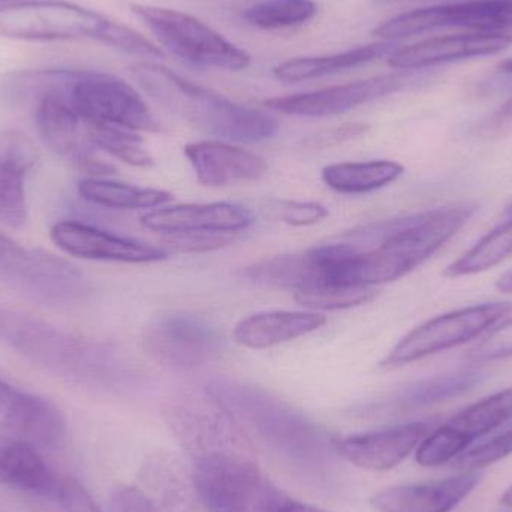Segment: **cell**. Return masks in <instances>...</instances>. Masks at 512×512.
Instances as JSON below:
<instances>
[{"mask_svg": "<svg viewBox=\"0 0 512 512\" xmlns=\"http://www.w3.org/2000/svg\"><path fill=\"white\" fill-rule=\"evenodd\" d=\"M469 204L376 222L319 245L331 280L375 288L402 279L441 251L475 213Z\"/></svg>", "mask_w": 512, "mask_h": 512, "instance_id": "obj_1", "label": "cell"}, {"mask_svg": "<svg viewBox=\"0 0 512 512\" xmlns=\"http://www.w3.org/2000/svg\"><path fill=\"white\" fill-rule=\"evenodd\" d=\"M168 429L197 480L239 478L259 483L254 445L233 409L212 390L183 391L162 406Z\"/></svg>", "mask_w": 512, "mask_h": 512, "instance_id": "obj_2", "label": "cell"}, {"mask_svg": "<svg viewBox=\"0 0 512 512\" xmlns=\"http://www.w3.org/2000/svg\"><path fill=\"white\" fill-rule=\"evenodd\" d=\"M131 74L156 104L219 140L261 143L279 131V122L265 111L237 104L158 63H135Z\"/></svg>", "mask_w": 512, "mask_h": 512, "instance_id": "obj_3", "label": "cell"}, {"mask_svg": "<svg viewBox=\"0 0 512 512\" xmlns=\"http://www.w3.org/2000/svg\"><path fill=\"white\" fill-rule=\"evenodd\" d=\"M0 343L33 363L74 378H113L122 367L116 351L108 346L5 307H0Z\"/></svg>", "mask_w": 512, "mask_h": 512, "instance_id": "obj_4", "label": "cell"}, {"mask_svg": "<svg viewBox=\"0 0 512 512\" xmlns=\"http://www.w3.org/2000/svg\"><path fill=\"white\" fill-rule=\"evenodd\" d=\"M74 71H42L30 75V86L38 90L35 122L42 141L63 161L87 177H108L116 167L99 156L87 134L86 120L69 98Z\"/></svg>", "mask_w": 512, "mask_h": 512, "instance_id": "obj_5", "label": "cell"}, {"mask_svg": "<svg viewBox=\"0 0 512 512\" xmlns=\"http://www.w3.org/2000/svg\"><path fill=\"white\" fill-rule=\"evenodd\" d=\"M119 23L68 0H18L0 6V36L20 41L95 39L110 45Z\"/></svg>", "mask_w": 512, "mask_h": 512, "instance_id": "obj_6", "label": "cell"}, {"mask_svg": "<svg viewBox=\"0 0 512 512\" xmlns=\"http://www.w3.org/2000/svg\"><path fill=\"white\" fill-rule=\"evenodd\" d=\"M159 42L183 62L197 68L242 71L251 56L197 17L152 5H132Z\"/></svg>", "mask_w": 512, "mask_h": 512, "instance_id": "obj_7", "label": "cell"}, {"mask_svg": "<svg viewBox=\"0 0 512 512\" xmlns=\"http://www.w3.org/2000/svg\"><path fill=\"white\" fill-rule=\"evenodd\" d=\"M512 313L510 301L477 304L436 316L409 331L381 361L385 369L406 366L484 336Z\"/></svg>", "mask_w": 512, "mask_h": 512, "instance_id": "obj_8", "label": "cell"}, {"mask_svg": "<svg viewBox=\"0 0 512 512\" xmlns=\"http://www.w3.org/2000/svg\"><path fill=\"white\" fill-rule=\"evenodd\" d=\"M69 98L86 122L134 132H159L161 125L140 93L116 75L74 71Z\"/></svg>", "mask_w": 512, "mask_h": 512, "instance_id": "obj_9", "label": "cell"}, {"mask_svg": "<svg viewBox=\"0 0 512 512\" xmlns=\"http://www.w3.org/2000/svg\"><path fill=\"white\" fill-rule=\"evenodd\" d=\"M447 27L481 33H508L507 30H512V2L469 0L415 9L379 24L373 35L396 42Z\"/></svg>", "mask_w": 512, "mask_h": 512, "instance_id": "obj_10", "label": "cell"}, {"mask_svg": "<svg viewBox=\"0 0 512 512\" xmlns=\"http://www.w3.org/2000/svg\"><path fill=\"white\" fill-rule=\"evenodd\" d=\"M144 351L161 366L194 370L212 363L225 348L224 336L197 316L164 315L147 325Z\"/></svg>", "mask_w": 512, "mask_h": 512, "instance_id": "obj_11", "label": "cell"}, {"mask_svg": "<svg viewBox=\"0 0 512 512\" xmlns=\"http://www.w3.org/2000/svg\"><path fill=\"white\" fill-rule=\"evenodd\" d=\"M412 81V74L379 75L369 80L355 81L342 86L327 87L315 92L295 93L267 99L264 107L286 116L330 117L348 113L361 105L378 101L405 89Z\"/></svg>", "mask_w": 512, "mask_h": 512, "instance_id": "obj_12", "label": "cell"}, {"mask_svg": "<svg viewBox=\"0 0 512 512\" xmlns=\"http://www.w3.org/2000/svg\"><path fill=\"white\" fill-rule=\"evenodd\" d=\"M141 225L165 237L186 234H240L255 224L251 210L236 203L179 204L141 215Z\"/></svg>", "mask_w": 512, "mask_h": 512, "instance_id": "obj_13", "label": "cell"}, {"mask_svg": "<svg viewBox=\"0 0 512 512\" xmlns=\"http://www.w3.org/2000/svg\"><path fill=\"white\" fill-rule=\"evenodd\" d=\"M50 237L60 251L90 261L152 264L168 258L165 249L116 236L84 222H57L51 227Z\"/></svg>", "mask_w": 512, "mask_h": 512, "instance_id": "obj_14", "label": "cell"}, {"mask_svg": "<svg viewBox=\"0 0 512 512\" xmlns=\"http://www.w3.org/2000/svg\"><path fill=\"white\" fill-rule=\"evenodd\" d=\"M511 45V33L472 32L436 36L417 44L396 48L388 56V65L400 71H415L457 60L492 56L507 50Z\"/></svg>", "mask_w": 512, "mask_h": 512, "instance_id": "obj_15", "label": "cell"}, {"mask_svg": "<svg viewBox=\"0 0 512 512\" xmlns=\"http://www.w3.org/2000/svg\"><path fill=\"white\" fill-rule=\"evenodd\" d=\"M432 432L427 423H408L336 442L337 453L358 468L390 471L403 462Z\"/></svg>", "mask_w": 512, "mask_h": 512, "instance_id": "obj_16", "label": "cell"}, {"mask_svg": "<svg viewBox=\"0 0 512 512\" xmlns=\"http://www.w3.org/2000/svg\"><path fill=\"white\" fill-rule=\"evenodd\" d=\"M39 152L23 132L0 131V222L20 230L29 218L26 179L35 168Z\"/></svg>", "mask_w": 512, "mask_h": 512, "instance_id": "obj_17", "label": "cell"}, {"mask_svg": "<svg viewBox=\"0 0 512 512\" xmlns=\"http://www.w3.org/2000/svg\"><path fill=\"white\" fill-rule=\"evenodd\" d=\"M185 156L198 183L206 188H224L256 182L267 171L264 158L222 140L197 141L185 147Z\"/></svg>", "mask_w": 512, "mask_h": 512, "instance_id": "obj_18", "label": "cell"}, {"mask_svg": "<svg viewBox=\"0 0 512 512\" xmlns=\"http://www.w3.org/2000/svg\"><path fill=\"white\" fill-rule=\"evenodd\" d=\"M483 481L481 472H462L457 477L432 483L391 487L373 496L379 512H451Z\"/></svg>", "mask_w": 512, "mask_h": 512, "instance_id": "obj_19", "label": "cell"}, {"mask_svg": "<svg viewBox=\"0 0 512 512\" xmlns=\"http://www.w3.org/2000/svg\"><path fill=\"white\" fill-rule=\"evenodd\" d=\"M65 478L48 465L41 450L23 439L0 432V484L59 501Z\"/></svg>", "mask_w": 512, "mask_h": 512, "instance_id": "obj_20", "label": "cell"}, {"mask_svg": "<svg viewBox=\"0 0 512 512\" xmlns=\"http://www.w3.org/2000/svg\"><path fill=\"white\" fill-rule=\"evenodd\" d=\"M3 414L0 432L23 439L42 453L59 450L65 444L68 424L51 400L18 391Z\"/></svg>", "mask_w": 512, "mask_h": 512, "instance_id": "obj_21", "label": "cell"}, {"mask_svg": "<svg viewBox=\"0 0 512 512\" xmlns=\"http://www.w3.org/2000/svg\"><path fill=\"white\" fill-rule=\"evenodd\" d=\"M146 493L159 512H197L203 508L194 471L173 454L147 459L141 471Z\"/></svg>", "mask_w": 512, "mask_h": 512, "instance_id": "obj_22", "label": "cell"}, {"mask_svg": "<svg viewBox=\"0 0 512 512\" xmlns=\"http://www.w3.org/2000/svg\"><path fill=\"white\" fill-rule=\"evenodd\" d=\"M0 268L30 291L47 298L74 300L86 292L83 273L54 255L27 251L21 258L0 264Z\"/></svg>", "mask_w": 512, "mask_h": 512, "instance_id": "obj_23", "label": "cell"}, {"mask_svg": "<svg viewBox=\"0 0 512 512\" xmlns=\"http://www.w3.org/2000/svg\"><path fill=\"white\" fill-rule=\"evenodd\" d=\"M327 324V316L319 312L273 310L243 318L234 328V339L251 349H268L315 333Z\"/></svg>", "mask_w": 512, "mask_h": 512, "instance_id": "obj_24", "label": "cell"}, {"mask_svg": "<svg viewBox=\"0 0 512 512\" xmlns=\"http://www.w3.org/2000/svg\"><path fill=\"white\" fill-rule=\"evenodd\" d=\"M396 47V42L382 41L343 51V53L330 54V56L298 57L277 65L273 69V75L282 83L315 80V78L339 74V72L375 62L382 57H388Z\"/></svg>", "mask_w": 512, "mask_h": 512, "instance_id": "obj_25", "label": "cell"}, {"mask_svg": "<svg viewBox=\"0 0 512 512\" xmlns=\"http://www.w3.org/2000/svg\"><path fill=\"white\" fill-rule=\"evenodd\" d=\"M77 192L93 206L111 210H153L173 201V195L162 189L140 188L116 182L107 177H84Z\"/></svg>", "mask_w": 512, "mask_h": 512, "instance_id": "obj_26", "label": "cell"}, {"mask_svg": "<svg viewBox=\"0 0 512 512\" xmlns=\"http://www.w3.org/2000/svg\"><path fill=\"white\" fill-rule=\"evenodd\" d=\"M405 167L394 161L342 162L322 168V182L337 194L363 195L396 182Z\"/></svg>", "mask_w": 512, "mask_h": 512, "instance_id": "obj_27", "label": "cell"}, {"mask_svg": "<svg viewBox=\"0 0 512 512\" xmlns=\"http://www.w3.org/2000/svg\"><path fill=\"white\" fill-rule=\"evenodd\" d=\"M512 420V387L492 394L454 415L448 426L463 436L469 444L495 432Z\"/></svg>", "mask_w": 512, "mask_h": 512, "instance_id": "obj_28", "label": "cell"}, {"mask_svg": "<svg viewBox=\"0 0 512 512\" xmlns=\"http://www.w3.org/2000/svg\"><path fill=\"white\" fill-rule=\"evenodd\" d=\"M512 256V218L478 240L466 254L451 262L444 274L451 279L474 276L502 264Z\"/></svg>", "mask_w": 512, "mask_h": 512, "instance_id": "obj_29", "label": "cell"}, {"mask_svg": "<svg viewBox=\"0 0 512 512\" xmlns=\"http://www.w3.org/2000/svg\"><path fill=\"white\" fill-rule=\"evenodd\" d=\"M86 125L90 141L101 152L132 167L152 168L155 165V159L144 146L143 138L138 132L102 123L86 122Z\"/></svg>", "mask_w": 512, "mask_h": 512, "instance_id": "obj_30", "label": "cell"}, {"mask_svg": "<svg viewBox=\"0 0 512 512\" xmlns=\"http://www.w3.org/2000/svg\"><path fill=\"white\" fill-rule=\"evenodd\" d=\"M483 378V373L477 370H460V372L424 379L408 388L399 397V403L403 408L435 405L472 390L475 385L483 381Z\"/></svg>", "mask_w": 512, "mask_h": 512, "instance_id": "obj_31", "label": "cell"}, {"mask_svg": "<svg viewBox=\"0 0 512 512\" xmlns=\"http://www.w3.org/2000/svg\"><path fill=\"white\" fill-rule=\"evenodd\" d=\"M318 12L313 0H267L246 9L243 18L259 29L276 30L300 26Z\"/></svg>", "mask_w": 512, "mask_h": 512, "instance_id": "obj_32", "label": "cell"}, {"mask_svg": "<svg viewBox=\"0 0 512 512\" xmlns=\"http://www.w3.org/2000/svg\"><path fill=\"white\" fill-rule=\"evenodd\" d=\"M469 442L456 430L451 429L448 424L433 430L426 436L423 442L418 445L415 460L418 465L424 468H438L454 462L460 454L465 453Z\"/></svg>", "mask_w": 512, "mask_h": 512, "instance_id": "obj_33", "label": "cell"}, {"mask_svg": "<svg viewBox=\"0 0 512 512\" xmlns=\"http://www.w3.org/2000/svg\"><path fill=\"white\" fill-rule=\"evenodd\" d=\"M512 454V427L490 441L465 451L453 462L460 472H480Z\"/></svg>", "mask_w": 512, "mask_h": 512, "instance_id": "obj_34", "label": "cell"}, {"mask_svg": "<svg viewBox=\"0 0 512 512\" xmlns=\"http://www.w3.org/2000/svg\"><path fill=\"white\" fill-rule=\"evenodd\" d=\"M512 357V318L505 319L498 327L481 336L468 352L466 360L471 363H489Z\"/></svg>", "mask_w": 512, "mask_h": 512, "instance_id": "obj_35", "label": "cell"}, {"mask_svg": "<svg viewBox=\"0 0 512 512\" xmlns=\"http://www.w3.org/2000/svg\"><path fill=\"white\" fill-rule=\"evenodd\" d=\"M277 219L291 227H312L324 221L330 212L315 201H277L273 207Z\"/></svg>", "mask_w": 512, "mask_h": 512, "instance_id": "obj_36", "label": "cell"}, {"mask_svg": "<svg viewBox=\"0 0 512 512\" xmlns=\"http://www.w3.org/2000/svg\"><path fill=\"white\" fill-rule=\"evenodd\" d=\"M237 234H186V236L165 237L170 248L185 254L218 251L233 245Z\"/></svg>", "mask_w": 512, "mask_h": 512, "instance_id": "obj_37", "label": "cell"}, {"mask_svg": "<svg viewBox=\"0 0 512 512\" xmlns=\"http://www.w3.org/2000/svg\"><path fill=\"white\" fill-rule=\"evenodd\" d=\"M59 502L60 512H102L83 484L71 477L65 478Z\"/></svg>", "mask_w": 512, "mask_h": 512, "instance_id": "obj_38", "label": "cell"}, {"mask_svg": "<svg viewBox=\"0 0 512 512\" xmlns=\"http://www.w3.org/2000/svg\"><path fill=\"white\" fill-rule=\"evenodd\" d=\"M367 129L369 126L364 123H348V125L337 126V128L310 135L304 144L312 149H327V147L337 146V144L345 143L352 138L360 137V135L366 134Z\"/></svg>", "mask_w": 512, "mask_h": 512, "instance_id": "obj_39", "label": "cell"}, {"mask_svg": "<svg viewBox=\"0 0 512 512\" xmlns=\"http://www.w3.org/2000/svg\"><path fill=\"white\" fill-rule=\"evenodd\" d=\"M484 138H505L512 135V98L505 102L492 116L487 117L478 129Z\"/></svg>", "mask_w": 512, "mask_h": 512, "instance_id": "obj_40", "label": "cell"}, {"mask_svg": "<svg viewBox=\"0 0 512 512\" xmlns=\"http://www.w3.org/2000/svg\"><path fill=\"white\" fill-rule=\"evenodd\" d=\"M261 512H324L312 505L294 501L277 490H265L261 498Z\"/></svg>", "mask_w": 512, "mask_h": 512, "instance_id": "obj_41", "label": "cell"}, {"mask_svg": "<svg viewBox=\"0 0 512 512\" xmlns=\"http://www.w3.org/2000/svg\"><path fill=\"white\" fill-rule=\"evenodd\" d=\"M114 512H159L140 490L125 489L117 493L113 501Z\"/></svg>", "mask_w": 512, "mask_h": 512, "instance_id": "obj_42", "label": "cell"}, {"mask_svg": "<svg viewBox=\"0 0 512 512\" xmlns=\"http://www.w3.org/2000/svg\"><path fill=\"white\" fill-rule=\"evenodd\" d=\"M27 249L6 234L0 233V264L14 261L26 254Z\"/></svg>", "mask_w": 512, "mask_h": 512, "instance_id": "obj_43", "label": "cell"}, {"mask_svg": "<svg viewBox=\"0 0 512 512\" xmlns=\"http://www.w3.org/2000/svg\"><path fill=\"white\" fill-rule=\"evenodd\" d=\"M18 390H15L14 387L8 384V382L3 381L0 378V411H5L9 405H11L12 400L17 396Z\"/></svg>", "mask_w": 512, "mask_h": 512, "instance_id": "obj_44", "label": "cell"}, {"mask_svg": "<svg viewBox=\"0 0 512 512\" xmlns=\"http://www.w3.org/2000/svg\"><path fill=\"white\" fill-rule=\"evenodd\" d=\"M496 288L501 291L502 294H512V268L511 270L505 271L498 282H496Z\"/></svg>", "mask_w": 512, "mask_h": 512, "instance_id": "obj_45", "label": "cell"}, {"mask_svg": "<svg viewBox=\"0 0 512 512\" xmlns=\"http://www.w3.org/2000/svg\"><path fill=\"white\" fill-rule=\"evenodd\" d=\"M501 502L505 507L512 508V486L505 492V495L502 496Z\"/></svg>", "mask_w": 512, "mask_h": 512, "instance_id": "obj_46", "label": "cell"}, {"mask_svg": "<svg viewBox=\"0 0 512 512\" xmlns=\"http://www.w3.org/2000/svg\"><path fill=\"white\" fill-rule=\"evenodd\" d=\"M499 69L505 74H512V57L511 59L504 60V62L499 63Z\"/></svg>", "mask_w": 512, "mask_h": 512, "instance_id": "obj_47", "label": "cell"}, {"mask_svg": "<svg viewBox=\"0 0 512 512\" xmlns=\"http://www.w3.org/2000/svg\"><path fill=\"white\" fill-rule=\"evenodd\" d=\"M505 215L507 216H511L512 218V203L510 204V206H507V209H505Z\"/></svg>", "mask_w": 512, "mask_h": 512, "instance_id": "obj_48", "label": "cell"}, {"mask_svg": "<svg viewBox=\"0 0 512 512\" xmlns=\"http://www.w3.org/2000/svg\"><path fill=\"white\" fill-rule=\"evenodd\" d=\"M18 2V0H0V6L6 5V3Z\"/></svg>", "mask_w": 512, "mask_h": 512, "instance_id": "obj_49", "label": "cell"}, {"mask_svg": "<svg viewBox=\"0 0 512 512\" xmlns=\"http://www.w3.org/2000/svg\"><path fill=\"white\" fill-rule=\"evenodd\" d=\"M385 2H400V0H385Z\"/></svg>", "mask_w": 512, "mask_h": 512, "instance_id": "obj_50", "label": "cell"}, {"mask_svg": "<svg viewBox=\"0 0 512 512\" xmlns=\"http://www.w3.org/2000/svg\"><path fill=\"white\" fill-rule=\"evenodd\" d=\"M510 2H512V0H510Z\"/></svg>", "mask_w": 512, "mask_h": 512, "instance_id": "obj_51", "label": "cell"}]
</instances>
